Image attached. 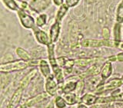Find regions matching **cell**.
Returning a JSON list of instances; mask_svg holds the SVG:
<instances>
[{
	"instance_id": "6da1fadb",
	"label": "cell",
	"mask_w": 123,
	"mask_h": 108,
	"mask_svg": "<svg viewBox=\"0 0 123 108\" xmlns=\"http://www.w3.org/2000/svg\"><path fill=\"white\" fill-rule=\"evenodd\" d=\"M121 42V41H120ZM120 42H117L111 39H83L80 41V45L84 48H100L102 46H106L109 48H118Z\"/></svg>"
},
{
	"instance_id": "7a4b0ae2",
	"label": "cell",
	"mask_w": 123,
	"mask_h": 108,
	"mask_svg": "<svg viewBox=\"0 0 123 108\" xmlns=\"http://www.w3.org/2000/svg\"><path fill=\"white\" fill-rule=\"evenodd\" d=\"M20 24L26 29H33L36 27V19L27 12V11L19 8L16 11Z\"/></svg>"
},
{
	"instance_id": "3957f363",
	"label": "cell",
	"mask_w": 123,
	"mask_h": 108,
	"mask_svg": "<svg viewBox=\"0 0 123 108\" xmlns=\"http://www.w3.org/2000/svg\"><path fill=\"white\" fill-rule=\"evenodd\" d=\"M123 81L120 78H115L112 80H110L109 81L106 83H102L96 87L95 90V94H101L103 92L111 90H115L116 88H118L120 86H122Z\"/></svg>"
},
{
	"instance_id": "277c9868",
	"label": "cell",
	"mask_w": 123,
	"mask_h": 108,
	"mask_svg": "<svg viewBox=\"0 0 123 108\" xmlns=\"http://www.w3.org/2000/svg\"><path fill=\"white\" fill-rule=\"evenodd\" d=\"M52 0H31L29 3V10L41 14L51 6Z\"/></svg>"
},
{
	"instance_id": "5b68a950",
	"label": "cell",
	"mask_w": 123,
	"mask_h": 108,
	"mask_svg": "<svg viewBox=\"0 0 123 108\" xmlns=\"http://www.w3.org/2000/svg\"><path fill=\"white\" fill-rule=\"evenodd\" d=\"M32 30V32L34 34V36L36 40L41 45H49L50 43H52L51 40H50V37L49 34L46 33L45 31L42 30L40 28L36 26Z\"/></svg>"
},
{
	"instance_id": "8992f818",
	"label": "cell",
	"mask_w": 123,
	"mask_h": 108,
	"mask_svg": "<svg viewBox=\"0 0 123 108\" xmlns=\"http://www.w3.org/2000/svg\"><path fill=\"white\" fill-rule=\"evenodd\" d=\"M45 79V92H47L50 96H55L58 93V90H59V86H58L59 84L56 80L54 79V76L52 74Z\"/></svg>"
},
{
	"instance_id": "52a82bcc",
	"label": "cell",
	"mask_w": 123,
	"mask_h": 108,
	"mask_svg": "<svg viewBox=\"0 0 123 108\" xmlns=\"http://www.w3.org/2000/svg\"><path fill=\"white\" fill-rule=\"evenodd\" d=\"M61 29V23L59 22L55 21V22L52 25L49 31V37L52 43H55L59 39V34Z\"/></svg>"
},
{
	"instance_id": "ba28073f",
	"label": "cell",
	"mask_w": 123,
	"mask_h": 108,
	"mask_svg": "<svg viewBox=\"0 0 123 108\" xmlns=\"http://www.w3.org/2000/svg\"><path fill=\"white\" fill-rule=\"evenodd\" d=\"M49 96L50 95L47 93V92H44V93L39 94H38L36 96H35V97H32L31 99H29V101L25 103V105L27 108L32 107L34 105L37 104V103L42 102V101H44L45 98H48Z\"/></svg>"
},
{
	"instance_id": "9c48e42d",
	"label": "cell",
	"mask_w": 123,
	"mask_h": 108,
	"mask_svg": "<svg viewBox=\"0 0 123 108\" xmlns=\"http://www.w3.org/2000/svg\"><path fill=\"white\" fill-rule=\"evenodd\" d=\"M111 74H112V64H111V62L108 61L103 64L101 69V72H100L102 81L107 80L111 75Z\"/></svg>"
},
{
	"instance_id": "30bf717a",
	"label": "cell",
	"mask_w": 123,
	"mask_h": 108,
	"mask_svg": "<svg viewBox=\"0 0 123 108\" xmlns=\"http://www.w3.org/2000/svg\"><path fill=\"white\" fill-rule=\"evenodd\" d=\"M23 91H24L23 88L18 87V89L15 91L12 97L11 101L9 102V106H8V108H16V107L18 106V103L21 100Z\"/></svg>"
},
{
	"instance_id": "8fae6325",
	"label": "cell",
	"mask_w": 123,
	"mask_h": 108,
	"mask_svg": "<svg viewBox=\"0 0 123 108\" xmlns=\"http://www.w3.org/2000/svg\"><path fill=\"white\" fill-rule=\"evenodd\" d=\"M38 67H39V70L42 73V74L43 75L45 78H49V76H51V68H50V64L45 59H40L39 64H38Z\"/></svg>"
},
{
	"instance_id": "7c38bea8",
	"label": "cell",
	"mask_w": 123,
	"mask_h": 108,
	"mask_svg": "<svg viewBox=\"0 0 123 108\" xmlns=\"http://www.w3.org/2000/svg\"><path fill=\"white\" fill-rule=\"evenodd\" d=\"M97 99L98 97L96 95L91 93H87L80 97V101L87 106H92L96 103Z\"/></svg>"
},
{
	"instance_id": "4fadbf2b",
	"label": "cell",
	"mask_w": 123,
	"mask_h": 108,
	"mask_svg": "<svg viewBox=\"0 0 123 108\" xmlns=\"http://www.w3.org/2000/svg\"><path fill=\"white\" fill-rule=\"evenodd\" d=\"M37 73H38V71L36 69H32L30 72L28 73V74L23 78L22 81L20 82V84H19V87L23 88V89H25V88L29 85V84L31 82V80L36 77Z\"/></svg>"
},
{
	"instance_id": "5bb4252c",
	"label": "cell",
	"mask_w": 123,
	"mask_h": 108,
	"mask_svg": "<svg viewBox=\"0 0 123 108\" xmlns=\"http://www.w3.org/2000/svg\"><path fill=\"white\" fill-rule=\"evenodd\" d=\"M62 97L64 98V100L67 103V105H69V106H72L75 104V103L78 102V100H79V97H77V95L75 93H73V92L62 94Z\"/></svg>"
},
{
	"instance_id": "9a60e30c",
	"label": "cell",
	"mask_w": 123,
	"mask_h": 108,
	"mask_svg": "<svg viewBox=\"0 0 123 108\" xmlns=\"http://www.w3.org/2000/svg\"><path fill=\"white\" fill-rule=\"evenodd\" d=\"M99 58H79V59H75V65L78 67H82L85 68L87 67L88 65H90L92 64H94L96 61H98Z\"/></svg>"
},
{
	"instance_id": "2e32d148",
	"label": "cell",
	"mask_w": 123,
	"mask_h": 108,
	"mask_svg": "<svg viewBox=\"0 0 123 108\" xmlns=\"http://www.w3.org/2000/svg\"><path fill=\"white\" fill-rule=\"evenodd\" d=\"M76 82L77 81H74V80H68L67 82H65L64 85L61 87L62 93L66 94L75 91L76 87Z\"/></svg>"
},
{
	"instance_id": "e0dca14e",
	"label": "cell",
	"mask_w": 123,
	"mask_h": 108,
	"mask_svg": "<svg viewBox=\"0 0 123 108\" xmlns=\"http://www.w3.org/2000/svg\"><path fill=\"white\" fill-rule=\"evenodd\" d=\"M1 2L8 9L12 11H15L16 12L17 10L19 9L18 2L16 0H1Z\"/></svg>"
},
{
	"instance_id": "ac0fdd59",
	"label": "cell",
	"mask_w": 123,
	"mask_h": 108,
	"mask_svg": "<svg viewBox=\"0 0 123 108\" xmlns=\"http://www.w3.org/2000/svg\"><path fill=\"white\" fill-rule=\"evenodd\" d=\"M68 7L67 6V5L65 3H64L63 5H62L61 6H59V9H58L57 12H56L55 21L61 23L62 18H64L65 14H66V12L68 11Z\"/></svg>"
},
{
	"instance_id": "d6986e66",
	"label": "cell",
	"mask_w": 123,
	"mask_h": 108,
	"mask_svg": "<svg viewBox=\"0 0 123 108\" xmlns=\"http://www.w3.org/2000/svg\"><path fill=\"white\" fill-rule=\"evenodd\" d=\"M113 40L120 42L122 40V25L120 23H115L113 27Z\"/></svg>"
},
{
	"instance_id": "ffe728a7",
	"label": "cell",
	"mask_w": 123,
	"mask_h": 108,
	"mask_svg": "<svg viewBox=\"0 0 123 108\" xmlns=\"http://www.w3.org/2000/svg\"><path fill=\"white\" fill-rule=\"evenodd\" d=\"M15 52H16V55L18 56V57L22 61H30L32 60V57L29 55V53L25 51V49H23L22 48H17L15 50Z\"/></svg>"
},
{
	"instance_id": "44dd1931",
	"label": "cell",
	"mask_w": 123,
	"mask_h": 108,
	"mask_svg": "<svg viewBox=\"0 0 123 108\" xmlns=\"http://www.w3.org/2000/svg\"><path fill=\"white\" fill-rule=\"evenodd\" d=\"M48 20V15L45 13H41L38 15L36 18V25L38 28H42L43 27Z\"/></svg>"
},
{
	"instance_id": "7402d4cb",
	"label": "cell",
	"mask_w": 123,
	"mask_h": 108,
	"mask_svg": "<svg viewBox=\"0 0 123 108\" xmlns=\"http://www.w3.org/2000/svg\"><path fill=\"white\" fill-rule=\"evenodd\" d=\"M113 101H123V91L120 88L115 89L110 94Z\"/></svg>"
},
{
	"instance_id": "603a6c76",
	"label": "cell",
	"mask_w": 123,
	"mask_h": 108,
	"mask_svg": "<svg viewBox=\"0 0 123 108\" xmlns=\"http://www.w3.org/2000/svg\"><path fill=\"white\" fill-rule=\"evenodd\" d=\"M85 88V81L83 80H79L76 82V87L75 90V94L77 95V97L79 98L81 97L82 92Z\"/></svg>"
},
{
	"instance_id": "cb8c5ba5",
	"label": "cell",
	"mask_w": 123,
	"mask_h": 108,
	"mask_svg": "<svg viewBox=\"0 0 123 108\" xmlns=\"http://www.w3.org/2000/svg\"><path fill=\"white\" fill-rule=\"evenodd\" d=\"M116 22L123 23V1L118 6L116 10Z\"/></svg>"
},
{
	"instance_id": "d4e9b609",
	"label": "cell",
	"mask_w": 123,
	"mask_h": 108,
	"mask_svg": "<svg viewBox=\"0 0 123 108\" xmlns=\"http://www.w3.org/2000/svg\"><path fill=\"white\" fill-rule=\"evenodd\" d=\"M55 104L57 108H65L67 106V103L62 96H58L55 99Z\"/></svg>"
},
{
	"instance_id": "484cf974",
	"label": "cell",
	"mask_w": 123,
	"mask_h": 108,
	"mask_svg": "<svg viewBox=\"0 0 123 108\" xmlns=\"http://www.w3.org/2000/svg\"><path fill=\"white\" fill-rule=\"evenodd\" d=\"M112 101H113L112 99H111L110 96L109 97H98L95 104H97V105L106 104V103H109Z\"/></svg>"
},
{
	"instance_id": "4316f807",
	"label": "cell",
	"mask_w": 123,
	"mask_h": 108,
	"mask_svg": "<svg viewBox=\"0 0 123 108\" xmlns=\"http://www.w3.org/2000/svg\"><path fill=\"white\" fill-rule=\"evenodd\" d=\"M68 57H58V58H56L57 60V63L58 64H59V66L61 68H63L65 63H66V61H68Z\"/></svg>"
},
{
	"instance_id": "83f0119b",
	"label": "cell",
	"mask_w": 123,
	"mask_h": 108,
	"mask_svg": "<svg viewBox=\"0 0 123 108\" xmlns=\"http://www.w3.org/2000/svg\"><path fill=\"white\" fill-rule=\"evenodd\" d=\"M80 0H65V4L68 8H72L75 6L79 2Z\"/></svg>"
},
{
	"instance_id": "f1b7e54d",
	"label": "cell",
	"mask_w": 123,
	"mask_h": 108,
	"mask_svg": "<svg viewBox=\"0 0 123 108\" xmlns=\"http://www.w3.org/2000/svg\"><path fill=\"white\" fill-rule=\"evenodd\" d=\"M110 31L108 28H102V36L105 39H109L110 38Z\"/></svg>"
},
{
	"instance_id": "f546056e",
	"label": "cell",
	"mask_w": 123,
	"mask_h": 108,
	"mask_svg": "<svg viewBox=\"0 0 123 108\" xmlns=\"http://www.w3.org/2000/svg\"><path fill=\"white\" fill-rule=\"evenodd\" d=\"M52 2L56 6H61L64 4V0H52Z\"/></svg>"
},
{
	"instance_id": "4dcf8cb0",
	"label": "cell",
	"mask_w": 123,
	"mask_h": 108,
	"mask_svg": "<svg viewBox=\"0 0 123 108\" xmlns=\"http://www.w3.org/2000/svg\"><path fill=\"white\" fill-rule=\"evenodd\" d=\"M116 58H117V61L122 62L123 61V52L118 54V55H116Z\"/></svg>"
},
{
	"instance_id": "1f68e13d",
	"label": "cell",
	"mask_w": 123,
	"mask_h": 108,
	"mask_svg": "<svg viewBox=\"0 0 123 108\" xmlns=\"http://www.w3.org/2000/svg\"><path fill=\"white\" fill-rule=\"evenodd\" d=\"M108 60L110 62H115V61H117V58H116V55H112L108 57Z\"/></svg>"
},
{
	"instance_id": "d6a6232c",
	"label": "cell",
	"mask_w": 123,
	"mask_h": 108,
	"mask_svg": "<svg viewBox=\"0 0 123 108\" xmlns=\"http://www.w3.org/2000/svg\"><path fill=\"white\" fill-rule=\"evenodd\" d=\"M77 108H88V107L87 105L84 104L82 103H79V105L77 106Z\"/></svg>"
},
{
	"instance_id": "836d02e7",
	"label": "cell",
	"mask_w": 123,
	"mask_h": 108,
	"mask_svg": "<svg viewBox=\"0 0 123 108\" xmlns=\"http://www.w3.org/2000/svg\"><path fill=\"white\" fill-rule=\"evenodd\" d=\"M45 108H54V103H53V101H51L49 103V105L46 107Z\"/></svg>"
},
{
	"instance_id": "e575fe53",
	"label": "cell",
	"mask_w": 123,
	"mask_h": 108,
	"mask_svg": "<svg viewBox=\"0 0 123 108\" xmlns=\"http://www.w3.org/2000/svg\"><path fill=\"white\" fill-rule=\"evenodd\" d=\"M0 72L4 73V66H3V63L0 64Z\"/></svg>"
},
{
	"instance_id": "d590c367",
	"label": "cell",
	"mask_w": 123,
	"mask_h": 108,
	"mask_svg": "<svg viewBox=\"0 0 123 108\" xmlns=\"http://www.w3.org/2000/svg\"><path fill=\"white\" fill-rule=\"evenodd\" d=\"M122 81H123V75H122Z\"/></svg>"
},
{
	"instance_id": "8d00e7d4",
	"label": "cell",
	"mask_w": 123,
	"mask_h": 108,
	"mask_svg": "<svg viewBox=\"0 0 123 108\" xmlns=\"http://www.w3.org/2000/svg\"><path fill=\"white\" fill-rule=\"evenodd\" d=\"M122 1H123V0H122Z\"/></svg>"
}]
</instances>
